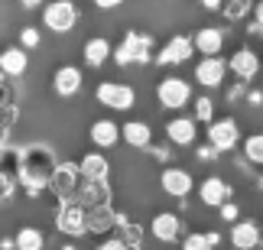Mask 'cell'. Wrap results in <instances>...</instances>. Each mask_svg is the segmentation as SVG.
<instances>
[{
	"instance_id": "38",
	"label": "cell",
	"mask_w": 263,
	"mask_h": 250,
	"mask_svg": "<svg viewBox=\"0 0 263 250\" xmlns=\"http://www.w3.org/2000/svg\"><path fill=\"white\" fill-rule=\"evenodd\" d=\"M198 4H205V10H221L224 0H198Z\"/></svg>"
},
{
	"instance_id": "35",
	"label": "cell",
	"mask_w": 263,
	"mask_h": 250,
	"mask_svg": "<svg viewBox=\"0 0 263 250\" xmlns=\"http://www.w3.org/2000/svg\"><path fill=\"white\" fill-rule=\"evenodd\" d=\"M149 146H153V143H149ZM153 156L159 159V163H166V159H169V149L166 146H153Z\"/></svg>"
},
{
	"instance_id": "33",
	"label": "cell",
	"mask_w": 263,
	"mask_h": 250,
	"mask_svg": "<svg viewBox=\"0 0 263 250\" xmlns=\"http://www.w3.org/2000/svg\"><path fill=\"white\" fill-rule=\"evenodd\" d=\"M98 250H130V247L120 241V237H107V241H101V244H98Z\"/></svg>"
},
{
	"instance_id": "31",
	"label": "cell",
	"mask_w": 263,
	"mask_h": 250,
	"mask_svg": "<svg viewBox=\"0 0 263 250\" xmlns=\"http://www.w3.org/2000/svg\"><path fill=\"white\" fill-rule=\"evenodd\" d=\"M20 39H23V49H36L39 46V33H36L33 26H26L23 33H20Z\"/></svg>"
},
{
	"instance_id": "27",
	"label": "cell",
	"mask_w": 263,
	"mask_h": 250,
	"mask_svg": "<svg viewBox=\"0 0 263 250\" xmlns=\"http://www.w3.org/2000/svg\"><path fill=\"white\" fill-rule=\"evenodd\" d=\"M244 156H247V163L263 166V133H254L244 140Z\"/></svg>"
},
{
	"instance_id": "29",
	"label": "cell",
	"mask_w": 263,
	"mask_h": 250,
	"mask_svg": "<svg viewBox=\"0 0 263 250\" xmlns=\"http://www.w3.org/2000/svg\"><path fill=\"white\" fill-rule=\"evenodd\" d=\"M195 121H215V104L208 101V98H198L195 101Z\"/></svg>"
},
{
	"instance_id": "8",
	"label": "cell",
	"mask_w": 263,
	"mask_h": 250,
	"mask_svg": "<svg viewBox=\"0 0 263 250\" xmlns=\"http://www.w3.org/2000/svg\"><path fill=\"white\" fill-rule=\"evenodd\" d=\"M75 202H82L85 208L110 202V188H107V179H78V188H75Z\"/></svg>"
},
{
	"instance_id": "5",
	"label": "cell",
	"mask_w": 263,
	"mask_h": 250,
	"mask_svg": "<svg viewBox=\"0 0 263 250\" xmlns=\"http://www.w3.org/2000/svg\"><path fill=\"white\" fill-rule=\"evenodd\" d=\"M98 101L110 107V111H130L137 101V94H134V88L130 85H120V82H101L98 85Z\"/></svg>"
},
{
	"instance_id": "18",
	"label": "cell",
	"mask_w": 263,
	"mask_h": 250,
	"mask_svg": "<svg viewBox=\"0 0 263 250\" xmlns=\"http://www.w3.org/2000/svg\"><path fill=\"white\" fill-rule=\"evenodd\" d=\"M231 244H234L237 250H254L260 244V227H257V221H237L234 227H231Z\"/></svg>"
},
{
	"instance_id": "21",
	"label": "cell",
	"mask_w": 263,
	"mask_h": 250,
	"mask_svg": "<svg viewBox=\"0 0 263 250\" xmlns=\"http://www.w3.org/2000/svg\"><path fill=\"white\" fill-rule=\"evenodd\" d=\"M26 65H29V59H26L23 46H20V49L13 46V49H4V52H0V72H4V75H23Z\"/></svg>"
},
{
	"instance_id": "4",
	"label": "cell",
	"mask_w": 263,
	"mask_h": 250,
	"mask_svg": "<svg viewBox=\"0 0 263 250\" xmlns=\"http://www.w3.org/2000/svg\"><path fill=\"white\" fill-rule=\"evenodd\" d=\"M43 23L52 29V33H68V29H75V23H78V7L72 0H55V4H49L43 10Z\"/></svg>"
},
{
	"instance_id": "32",
	"label": "cell",
	"mask_w": 263,
	"mask_h": 250,
	"mask_svg": "<svg viewBox=\"0 0 263 250\" xmlns=\"http://www.w3.org/2000/svg\"><path fill=\"white\" fill-rule=\"evenodd\" d=\"M218 208H221V218H224V221H237V215H240V211H237V205H234V202H221Z\"/></svg>"
},
{
	"instance_id": "39",
	"label": "cell",
	"mask_w": 263,
	"mask_h": 250,
	"mask_svg": "<svg viewBox=\"0 0 263 250\" xmlns=\"http://www.w3.org/2000/svg\"><path fill=\"white\" fill-rule=\"evenodd\" d=\"M247 33H250V36H263V26H260V23H257V20H254V23H250V26H247Z\"/></svg>"
},
{
	"instance_id": "44",
	"label": "cell",
	"mask_w": 263,
	"mask_h": 250,
	"mask_svg": "<svg viewBox=\"0 0 263 250\" xmlns=\"http://www.w3.org/2000/svg\"><path fill=\"white\" fill-rule=\"evenodd\" d=\"M62 250H75V247H72V244H68V247H62Z\"/></svg>"
},
{
	"instance_id": "13",
	"label": "cell",
	"mask_w": 263,
	"mask_h": 250,
	"mask_svg": "<svg viewBox=\"0 0 263 250\" xmlns=\"http://www.w3.org/2000/svg\"><path fill=\"white\" fill-rule=\"evenodd\" d=\"M228 68L240 82H250V78H257V72H260V59H257V52H250V49H237V52L231 55Z\"/></svg>"
},
{
	"instance_id": "10",
	"label": "cell",
	"mask_w": 263,
	"mask_h": 250,
	"mask_svg": "<svg viewBox=\"0 0 263 250\" xmlns=\"http://www.w3.org/2000/svg\"><path fill=\"white\" fill-rule=\"evenodd\" d=\"M179 234H182V218H179L176 211H159V215L153 218V237H156V241L176 244Z\"/></svg>"
},
{
	"instance_id": "20",
	"label": "cell",
	"mask_w": 263,
	"mask_h": 250,
	"mask_svg": "<svg viewBox=\"0 0 263 250\" xmlns=\"http://www.w3.org/2000/svg\"><path fill=\"white\" fill-rule=\"evenodd\" d=\"M120 137H124L130 146H137V149H149V143H153V130H149L143 121H127L124 127H120Z\"/></svg>"
},
{
	"instance_id": "41",
	"label": "cell",
	"mask_w": 263,
	"mask_h": 250,
	"mask_svg": "<svg viewBox=\"0 0 263 250\" xmlns=\"http://www.w3.org/2000/svg\"><path fill=\"white\" fill-rule=\"evenodd\" d=\"M247 101H250V104H263V94H260V91H250Z\"/></svg>"
},
{
	"instance_id": "19",
	"label": "cell",
	"mask_w": 263,
	"mask_h": 250,
	"mask_svg": "<svg viewBox=\"0 0 263 250\" xmlns=\"http://www.w3.org/2000/svg\"><path fill=\"white\" fill-rule=\"evenodd\" d=\"M192 185H195V182H192V176L185 172V169H166V172H163V188L173 198H185L192 192Z\"/></svg>"
},
{
	"instance_id": "37",
	"label": "cell",
	"mask_w": 263,
	"mask_h": 250,
	"mask_svg": "<svg viewBox=\"0 0 263 250\" xmlns=\"http://www.w3.org/2000/svg\"><path fill=\"white\" fill-rule=\"evenodd\" d=\"M240 94H244V85H234V88H231V91H228V101H237Z\"/></svg>"
},
{
	"instance_id": "43",
	"label": "cell",
	"mask_w": 263,
	"mask_h": 250,
	"mask_svg": "<svg viewBox=\"0 0 263 250\" xmlns=\"http://www.w3.org/2000/svg\"><path fill=\"white\" fill-rule=\"evenodd\" d=\"M250 10H254V13H257V23L263 26V0H260V4H257V7H250Z\"/></svg>"
},
{
	"instance_id": "16",
	"label": "cell",
	"mask_w": 263,
	"mask_h": 250,
	"mask_svg": "<svg viewBox=\"0 0 263 250\" xmlns=\"http://www.w3.org/2000/svg\"><path fill=\"white\" fill-rule=\"evenodd\" d=\"M192 46H195L201 55H218L221 46H224V33H221L218 26H205L192 36Z\"/></svg>"
},
{
	"instance_id": "36",
	"label": "cell",
	"mask_w": 263,
	"mask_h": 250,
	"mask_svg": "<svg viewBox=\"0 0 263 250\" xmlns=\"http://www.w3.org/2000/svg\"><path fill=\"white\" fill-rule=\"evenodd\" d=\"M95 4L101 7V10H114V7H120L124 0H95Z\"/></svg>"
},
{
	"instance_id": "11",
	"label": "cell",
	"mask_w": 263,
	"mask_h": 250,
	"mask_svg": "<svg viewBox=\"0 0 263 250\" xmlns=\"http://www.w3.org/2000/svg\"><path fill=\"white\" fill-rule=\"evenodd\" d=\"M192 52H195V46H192L189 36H173L163 46V52H159L156 62H163V65H182L185 59H192Z\"/></svg>"
},
{
	"instance_id": "6",
	"label": "cell",
	"mask_w": 263,
	"mask_h": 250,
	"mask_svg": "<svg viewBox=\"0 0 263 250\" xmlns=\"http://www.w3.org/2000/svg\"><path fill=\"white\" fill-rule=\"evenodd\" d=\"M78 169L75 166H52V172H49V188L55 192L59 202H72L75 198V188H78Z\"/></svg>"
},
{
	"instance_id": "14",
	"label": "cell",
	"mask_w": 263,
	"mask_h": 250,
	"mask_svg": "<svg viewBox=\"0 0 263 250\" xmlns=\"http://www.w3.org/2000/svg\"><path fill=\"white\" fill-rule=\"evenodd\" d=\"M117 211L110 208V202L104 205H91L88 208V231H95V234H107L110 227H117Z\"/></svg>"
},
{
	"instance_id": "7",
	"label": "cell",
	"mask_w": 263,
	"mask_h": 250,
	"mask_svg": "<svg viewBox=\"0 0 263 250\" xmlns=\"http://www.w3.org/2000/svg\"><path fill=\"white\" fill-rule=\"evenodd\" d=\"M237 124L231 121V117H224V121H211L208 124V143L218 149V153H228V149H234L237 146Z\"/></svg>"
},
{
	"instance_id": "45",
	"label": "cell",
	"mask_w": 263,
	"mask_h": 250,
	"mask_svg": "<svg viewBox=\"0 0 263 250\" xmlns=\"http://www.w3.org/2000/svg\"><path fill=\"white\" fill-rule=\"evenodd\" d=\"M260 188H263V176H260Z\"/></svg>"
},
{
	"instance_id": "42",
	"label": "cell",
	"mask_w": 263,
	"mask_h": 250,
	"mask_svg": "<svg viewBox=\"0 0 263 250\" xmlns=\"http://www.w3.org/2000/svg\"><path fill=\"white\" fill-rule=\"evenodd\" d=\"M23 4V10H33V7H43V0H20Z\"/></svg>"
},
{
	"instance_id": "9",
	"label": "cell",
	"mask_w": 263,
	"mask_h": 250,
	"mask_svg": "<svg viewBox=\"0 0 263 250\" xmlns=\"http://www.w3.org/2000/svg\"><path fill=\"white\" fill-rule=\"evenodd\" d=\"M224 75H228V62L218 59V55H205L195 65V78H198V85H205V88H221L224 85Z\"/></svg>"
},
{
	"instance_id": "3",
	"label": "cell",
	"mask_w": 263,
	"mask_h": 250,
	"mask_svg": "<svg viewBox=\"0 0 263 250\" xmlns=\"http://www.w3.org/2000/svg\"><path fill=\"white\" fill-rule=\"evenodd\" d=\"M156 98H159L163 107H169V111H182V107L192 101V85L169 75V78H163V82L156 85Z\"/></svg>"
},
{
	"instance_id": "34",
	"label": "cell",
	"mask_w": 263,
	"mask_h": 250,
	"mask_svg": "<svg viewBox=\"0 0 263 250\" xmlns=\"http://www.w3.org/2000/svg\"><path fill=\"white\" fill-rule=\"evenodd\" d=\"M215 156H218V149L211 146V143L208 146H198V159H215Z\"/></svg>"
},
{
	"instance_id": "40",
	"label": "cell",
	"mask_w": 263,
	"mask_h": 250,
	"mask_svg": "<svg viewBox=\"0 0 263 250\" xmlns=\"http://www.w3.org/2000/svg\"><path fill=\"white\" fill-rule=\"evenodd\" d=\"M205 237H208V244H211V247H218V244H221V234H218V231H208Z\"/></svg>"
},
{
	"instance_id": "23",
	"label": "cell",
	"mask_w": 263,
	"mask_h": 250,
	"mask_svg": "<svg viewBox=\"0 0 263 250\" xmlns=\"http://www.w3.org/2000/svg\"><path fill=\"white\" fill-rule=\"evenodd\" d=\"M78 176L82 179H107V159L101 153H88L78 163Z\"/></svg>"
},
{
	"instance_id": "2",
	"label": "cell",
	"mask_w": 263,
	"mask_h": 250,
	"mask_svg": "<svg viewBox=\"0 0 263 250\" xmlns=\"http://www.w3.org/2000/svg\"><path fill=\"white\" fill-rule=\"evenodd\" d=\"M149 52H153V39L143 33H127L124 43L117 46V52L110 55H114L117 65H130V62H149Z\"/></svg>"
},
{
	"instance_id": "12",
	"label": "cell",
	"mask_w": 263,
	"mask_h": 250,
	"mask_svg": "<svg viewBox=\"0 0 263 250\" xmlns=\"http://www.w3.org/2000/svg\"><path fill=\"white\" fill-rule=\"evenodd\" d=\"M166 140L173 146H192L195 143V117H173L166 124Z\"/></svg>"
},
{
	"instance_id": "25",
	"label": "cell",
	"mask_w": 263,
	"mask_h": 250,
	"mask_svg": "<svg viewBox=\"0 0 263 250\" xmlns=\"http://www.w3.org/2000/svg\"><path fill=\"white\" fill-rule=\"evenodd\" d=\"M43 244H46V237L39 227H20V234L13 237L16 250H43Z\"/></svg>"
},
{
	"instance_id": "15",
	"label": "cell",
	"mask_w": 263,
	"mask_h": 250,
	"mask_svg": "<svg viewBox=\"0 0 263 250\" xmlns=\"http://www.w3.org/2000/svg\"><path fill=\"white\" fill-rule=\"evenodd\" d=\"M198 198H201V205H211V208H218L221 202H228L231 198V188L224 179H218V176H211L205 179V182L198 185Z\"/></svg>"
},
{
	"instance_id": "30",
	"label": "cell",
	"mask_w": 263,
	"mask_h": 250,
	"mask_svg": "<svg viewBox=\"0 0 263 250\" xmlns=\"http://www.w3.org/2000/svg\"><path fill=\"white\" fill-rule=\"evenodd\" d=\"M182 250H215V247L208 244L205 234H189L185 241H182Z\"/></svg>"
},
{
	"instance_id": "24",
	"label": "cell",
	"mask_w": 263,
	"mask_h": 250,
	"mask_svg": "<svg viewBox=\"0 0 263 250\" xmlns=\"http://www.w3.org/2000/svg\"><path fill=\"white\" fill-rule=\"evenodd\" d=\"M110 59V43L104 36H98V39H88V46H85V62L91 68H98V65H104Z\"/></svg>"
},
{
	"instance_id": "28",
	"label": "cell",
	"mask_w": 263,
	"mask_h": 250,
	"mask_svg": "<svg viewBox=\"0 0 263 250\" xmlns=\"http://www.w3.org/2000/svg\"><path fill=\"white\" fill-rule=\"evenodd\" d=\"M250 7H254V0H231V4L221 7V10H224L228 20H244V16L250 13Z\"/></svg>"
},
{
	"instance_id": "17",
	"label": "cell",
	"mask_w": 263,
	"mask_h": 250,
	"mask_svg": "<svg viewBox=\"0 0 263 250\" xmlns=\"http://www.w3.org/2000/svg\"><path fill=\"white\" fill-rule=\"evenodd\" d=\"M52 85H55V91L62 94V98H72V94L82 91V72H78L75 65H62V68L55 72Z\"/></svg>"
},
{
	"instance_id": "26",
	"label": "cell",
	"mask_w": 263,
	"mask_h": 250,
	"mask_svg": "<svg viewBox=\"0 0 263 250\" xmlns=\"http://www.w3.org/2000/svg\"><path fill=\"white\" fill-rule=\"evenodd\" d=\"M117 224H120V241H124L130 250H140V241H143V227H140V224H130V221H124V218H117Z\"/></svg>"
},
{
	"instance_id": "1",
	"label": "cell",
	"mask_w": 263,
	"mask_h": 250,
	"mask_svg": "<svg viewBox=\"0 0 263 250\" xmlns=\"http://www.w3.org/2000/svg\"><path fill=\"white\" fill-rule=\"evenodd\" d=\"M55 227L62 231L65 237H82L88 234V208L82 202H62L59 205V215H55Z\"/></svg>"
},
{
	"instance_id": "22",
	"label": "cell",
	"mask_w": 263,
	"mask_h": 250,
	"mask_svg": "<svg viewBox=\"0 0 263 250\" xmlns=\"http://www.w3.org/2000/svg\"><path fill=\"white\" fill-rule=\"evenodd\" d=\"M91 140H95V146L107 149V146H114L120 140V127L114 121H98L95 127H91Z\"/></svg>"
}]
</instances>
